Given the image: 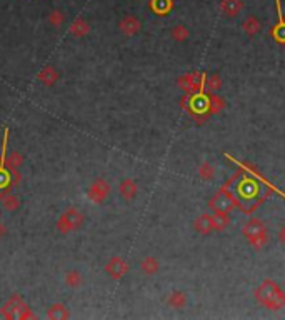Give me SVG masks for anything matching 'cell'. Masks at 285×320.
I'll return each instance as SVG.
<instances>
[{
	"mask_svg": "<svg viewBox=\"0 0 285 320\" xmlns=\"http://www.w3.org/2000/svg\"><path fill=\"white\" fill-rule=\"evenodd\" d=\"M223 189L234 198L235 205L247 214L253 212L270 194V187L259 177L252 165H245L223 185Z\"/></svg>",
	"mask_w": 285,
	"mask_h": 320,
	"instance_id": "cell-1",
	"label": "cell"
},
{
	"mask_svg": "<svg viewBox=\"0 0 285 320\" xmlns=\"http://www.w3.org/2000/svg\"><path fill=\"white\" fill-rule=\"evenodd\" d=\"M7 146H9V129L5 127L4 138H2V149H0V198L10 194L12 189H15L22 180L20 168H10L7 165V162H5L7 154H9Z\"/></svg>",
	"mask_w": 285,
	"mask_h": 320,
	"instance_id": "cell-2",
	"label": "cell"
},
{
	"mask_svg": "<svg viewBox=\"0 0 285 320\" xmlns=\"http://www.w3.org/2000/svg\"><path fill=\"white\" fill-rule=\"evenodd\" d=\"M257 300L269 310H280L285 305V294L278 288L275 282L265 280L262 285L257 288Z\"/></svg>",
	"mask_w": 285,
	"mask_h": 320,
	"instance_id": "cell-3",
	"label": "cell"
},
{
	"mask_svg": "<svg viewBox=\"0 0 285 320\" xmlns=\"http://www.w3.org/2000/svg\"><path fill=\"white\" fill-rule=\"evenodd\" d=\"M0 313H2V317L5 320H14V318L30 320V318H35L34 312L30 310L28 304H25V300L22 299L20 294H12L9 297V300L2 305Z\"/></svg>",
	"mask_w": 285,
	"mask_h": 320,
	"instance_id": "cell-4",
	"label": "cell"
},
{
	"mask_svg": "<svg viewBox=\"0 0 285 320\" xmlns=\"http://www.w3.org/2000/svg\"><path fill=\"white\" fill-rule=\"evenodd\" d=\"M83 222H86V215H83L82 210H78L77 207H69L59 217L55 227L62 235H67L70 232L78 230L83 225Z\"/></svg>",
	"mask_w": 285,
	"mask_h": 320,
	"instance_id": "cell-5",
	"label": "cell"
},
{
	"mask_svg": "<svg viewBox=\"0 0 285 320\" xmlns=\"http://www.w3.org/2000/svg\"><path fill=\"white\" fill-rule=\"evenodd\" d=\"M110 192H112V187L110 184L107 182L105 179H95L92 185L89 187V190H87V198L92 203H97V205H100V203H104L105 202V198L110 195Z\"/></svg>",
	"mask_w": 285,
	"mask_h": 320,
	"instance_id": "cell-6",
	"label": "cell"
},
{
	"mask_svg": "<svg viewBox=\"0 0 285 320\" xmlns=\"http://www.w3.org/2000/svg\"><path fill=\"white\" fill-rule=\"evenodd\" d=\"M205 82V75L204 74H185L182 75L177 80V85L184 90L185 94H197L200 89H202Z\"/></svg>",
	"mask_w": 285,
	"mask_h": 320,
	"instance_id": "cell-7",
	"label": "cell"
},
{
	"mask_svg": "<svg viewBox=\"0 0 285 320\" xmlns=\"http://www.w3.org/2000/svg\"><path fill=\"white\" fill-rule=\"evenodd\" d=\"M105 272L112 277L113 280H120V279H124V275L129 272V264H127L122 257L113 255L110 260L105 264Z\"/></svg>",
	"mask_w": 285,
	"mask_h": 320,
	"instance_id": "cell-8",
	"label": "cell"
},
{
	"mask_svg": "<svg viewBox=\"0 0 285 320\" xmlns=\"http://www.w3.org/2000/svg\"><path fill=\"white\" fill-rule=\"evenodd\" d=\"M234 198L229 195V192L225 189H222L219 194L210 200V207L215 210V212H230L234 209Z\"/></svg>",
	"mask_w": 285,
	"mask_h": 320,
	"instance_id": "cell-9",
	"label": "cell"
},
{
	"mask_svg": "<svg viewBox=\"0 0 285 320\" xmlns=\"http://www.w3.org/2000/svg\"><path fill=\"white\" fill-rule=\"evenodd\" d=\"M119 28L125 37H133L140 32L142 28V22L137 19L135 15H125L122 17V20L119 22Z\"/></svg>",
	"mask_w": 285,
	"mask_h": 320,
	"instance_id": "cell-10",
	"label": "cell"
},
{
	"mask_svg": "<svg viewBox=\"0 0 285 320\" xmlns=\"http://www.w3.org/2000/svg\"><path fill=\"white\" fill-rule=\"evenodd\" d=\"M242 234H244V237H247V240L250 242L252 239L260 237V235H265L267 234V228H265V225L262 223V220L250 219L244 225V228H242Z\"/></svg>",
	"mask_w": 285,
	"mask_h": 320,
	"instance_id": "cell-11",
	"label": "cell"
},
{
	"mask_svg": "<svg viewBox=\"0 0 285 320\" xmlns=\"http://www.w3.org/2000/svg\"><path fill=\"white\" fill-rule=\"evenodd\" d=\"M119 194L125 202H132L138 194V185L133 179H124L119 185Z\"/></svg>",
	"mask_w": 285,
	"mask_h": 320,
	"instance_id": "cell-12",
	"label": "cell"
},
{
	"mask_svg": "<svg viewBox=\"0 0 285 320\" xmlns=\"http://www.w3.org/2000/svg\"><path fill=\"white\" fill-rule=\"evenodd\" d=\"M219 9L225 17H237L244 9V2L242 0H220Z\"/></svg>",
	"mask_w": 285,
	"mask_h": 320,
	"instance_id": "cell-13",
	"label": "cell"
},
{
	"mask_svg": "<svg viewBox=\"0 0 285 320\" xmlns=\"http://www.w3.org/2000/svg\"><path fill=\"white\" fill-rule=\"evenodd\" d=\"M59 78H60V74L57 72L55 67H44L40 72H39V75H37V80L44 83L45 87H52V85H55V83L59 82Z\"/></svg>",
	"mask_w": 285,
	"mask_h": 320,
	"instance_id": "cell-14",
	"label": "cell"
},
{
	"mask_svg": "<svg viewBox=\"0 0 285 320\" xmlns=\"http://www.w3.org/2000/svg\"><path fill=\"white\" fill-rule=\"evenodd\" d=\"M45 317L48 320H67V318H70V312L67 309V305L60 304V302H55V304H52L47 309Z\"/></svg>",
	"mask_w": 285,
	"mask_h": 320,
	"instance_id": "cell-15",
	"label": "cell"
},
{
	"mask_svg": "<svg viewBox=\"0 0 285 320\" xmlns=\"http://www.w3.org/2000/svg\"><path fill=\"white\" fill-rule=\"evenodd\" d=\"M193 228H195V232L202 234V235H209L210 232H214V222H212V215L210 214L198 215L197 219L193 220Z\"/></svg>",
	"mask_w": 285,
	"mask_h": 320,
	"instance_id": "cell-16",
	"label": "cell"
},
{
	"mask_svg": "<svg viewBox=\"0 0 285 320\" xmlns=\"http://www.w3.org/2000/svg\"><path fill=\"white\" fill-rule=\"evenodd\" d=\"M69 32H70L72 37L82 39V37H86V35L90 32V25H89V22L86 19H82V17H77V19L70 23Z\"/></svg>",
	"mask_w": 285,
	"mask_h": 320,
	"instance_id": "cell-17",
	"label": "cell"
},
{
	"mask_svg": "<svg viewBox=\"0 0 285 320\" xmlns=\"http://www.w3.org/2000/svg\"><path fill=\"white\" fill-rule=\"evenodd\" d=\"M260 28H262V22H260L255 15H248L245 17V20L242 22V30H244L248 37L257 35L260 32Z\"/></svg>",
	"mask_w": 285,
	"mask_h": 320,
	"instance_id": "cell-18",
	"label": "cell"
},
{
	"mask_svg": "<svg viewBox=\"0 0 285 320\" xmlns=\"http://www.w3.org/2000/svg\"><path fill=\"white\" fill-rule=\"evenodd\" d=\"M159 269H160V264L154 255H147L140 260V272L144 275H149V277L155 275L157 272H159Z\"/></svg>",
	"mask_w": 285,
	"mask_h": 320,
	"instance_id": "cell-19",
	"label": "cell"
},
{
	"mask_svg": "<svg viewBox=\"0 0 285 320\" xmlns=\"http://www.w3.org/2000/svg\"><path fill=\"white\" fill-rule=\"evenodd\" d=\"M0 202H2V207L7 210V212H17L20 207H22V200H20V197L19 195H15V194H7V195H4L2 198H0Z\"/></svg>",
	"mask_w": 285,
	"mask_h": 320,
	"instance_id": "cell-20",
	"label": "cell"
},
{
	"mask_svg": "<svg viewBox=\"0 0 285 320\" xmlns=\"http://www.w3.org/2000/svg\"><path fill=\"white\" fill-rule=\"evenodd\" d=\"M167 305L168 307H172V309H184V307L187 305V295L184 292H172V294H168V297H167Z\"/></svg>",
	"mask_w": 285,
	"mask_h": 320,
	"instance_id": "cell-21",
	"label": "cell"
},
{
	"mask_svg": "<svg viewBox=\"0 0 285 320\" xmlns=\"http://www.w3.org/2000/svg\"><path fill=\"white\" fill-rule=\"evenodd\" d=\"M170 37L175 42H179V44H184V42L190 39V30L185 25H182V23H177V25H174L170 30Z\"/></svg>",
	"mask_w": 285,
	"mask_h": 320,
	"instance_id": "cell-22",
	"label": "cell"
},
{
	"mask_svg": "<svg viewBox=\"0 0 285 320\" xmlns=\"http://www.w3.org/2000/svg\"><path fill=\"white\" fill-rule=\"evenodd\" d=\"M83 283V277L78 270L72 269L65 274V285L70 288H78Z\"/></svg>",
	"mask_w": 285,
	"mask_h": 320,
	"instance_id": "cell-23",
	"label": "cell"
},
{
	"mask_svg": "<svg viewBox=\"0 0 285 320\" xmlns=\"http://www.w3.org/2000/svg\"><path fill=\"white\" fill-rule=\"evenodd\" d=\"M212 222H214V230H219V232L225 230L230 223L229 212H215L212 215Z\"/></svg>",
	"mask_w": 285,
	"mask_h": 320,
	"instance_id": "cell-24",
	"label": "cell"
},
{
	"mask_svg": "<svg viewBox=\"0 0 285 320\" xmlns=\"http://www.w3.org/2000/svg\"><path fill=\"white\" fill-rule=\"evenodd\" d=\"M5 162H7V165L10 168H20L23 165V162H25V159H23V155L20 152L12 150L10 154H7V159H5Z\"/></svg>",
	"mask_w": 285,
	"mask_h": 320,
	"instance_id": "cell-25",
	"label": "cell"
},
{
	"mask_svg": "<svg viewBox=\"0 0 285 320\" xmlns=\"http://www.w3.org/2000/svg\"><path fill=\"white\" fill-rule=\"evenodd\" d=\"M198 177L202 180H212L215 177V167L210 162H202L198 167Z\"/></svg>",
	"mask_w": 285,
	"mask_h": 320,
	"instance_id": "cell-26",
	"label": "cell"
},
{
	"mask_svg": "<svg viewBox=\"0 0 285 320\" xmlns=\"http://www.w3.org/2000/svg\"><path fill=\"white\" fill-rule=\"evenodd\" d=\"M64 22H65V14L62 10H52L50 14H48V23H50L52 27H55V28H60L64 25Z\"/></svg>",
	"mask_w": 285,
	"mask_h": 320,
	"instance_id": "cell-27",
	"label": "cell"
},
{
	"mask_svg": "<svg viewBox=\"0 0 285 320\" xmlns=\"http://www.w3.org/2000/svg\"><path fill=\"white\" fill-rule=\"evenodd\" d=\"M172 7L170 0H150V9L157 14H165V12Z\"/></svg>",
	"mask_w": 285,
	"mask_h": 320,
	"instance_id": "cell-28",
	"label": "cell"
},
{
	"mask_svg": "<svg viewBox=\"0 0 285 320\" xmlns=\"http://www.w3.org/2000/svg\"><path fill=\"white\" fill-rule=\"evenodd\" d=\"M205 85H207L209 89V92L210 94H215V92H219L220 87H222V80H220V77L219 75H210L205 78Z\"/></svg>",
	"mask_w": 285,
	"mask_h": 320,
	"instance_id": "cell-29",
	"label": "cell"
},
{
	"mask_svg": "<svg viewBox=\"0 0 285 320\" xmlns=\"http://www.w3.org/2000/svg\"><path fill=\"white\" fill-rule=\"evenodd\" d=\"M223 107V102L220 97H217V95H209V108L212 112H219L222 110Z\"/></svg>",
	"mask_w": 285,
	"mask_h": 320,
	"instance_id": "cell-30",
	"label": "cell"
},
{
	"mask_svg": "<svg viewBox=\"0 0 285 320\" xmlns=\"http://www.w3.org/2000/svg\"><path fill=\"white\" fill-rule=\"evenodd\" d=\"M277 239L282 245H285V225L280 227V230H278V234H277Z\"/></svg>",
	"mask_w": 285,
	"mask_h": 320,
	"instance_id": "cell-31",
	"label": "cell"
},
{
	"mask_svg": "<svg viewBox=\"0 0 285 320\" xmlns=\"http://www.w3.org/2000/svg\"><path fill=\"white\" fill-rule=\"evenodd\" d=\"M5 234H7V227H5V223L0 220V239H2Z\"/></svg>",
	"mask_w": 285,
	"mask_h": 320,
	"instance_id": "cell-32",
	"label": "cell"
}]
</instances>
